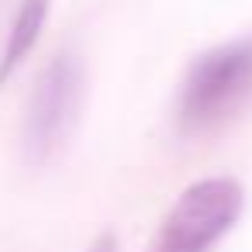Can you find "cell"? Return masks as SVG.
Instances as JSON below:
<instances>
[{
    "mask_svg": "<svg viewBox=\"0 0 252 252\" xmlns=\"http://www.w3.org/2000/svg\"><path fill=\"white\" fill-rule=\"evenodd\" d=\"M90 252H118V238H114V235H100V238L90 245Z\"/></svg>",
    "mask_w": 252,
    "mask_h": 252,
    "instance_id": "obj_5",
    "label": "cell"
},
{
    "mask_svg": "<svg viewBox=\"0 0 252 252\" xmlns=\"http://www.w3.org/2000/svg\"><path fill=\"white\" fill-rule=\"evenodd\" d=\"M252 94V38H238L204 52L180 90V128L207 131L221 125Z\"/></svg>",
    "mask_w": 252,
    "mask_h": 252,
    "instance_id": "obj_1",
    "label": "cell"
},
{
    "mask_svg": "<svg viewBox=\"0 0 252 252\" xmlns=\"http://www.w3.org/2000/svg\"><path fill=\"white\" fill-rule=\"evenodd\" d=\"M245 204L238 180L207 176L180 193L169 207L152 252H211V245L231 231Z\"/></svg>",
    "mask_w": 252,
    "mask_h": 252,
    "instance_id": "obj_2",
    "label": "cell"
},
{
    "mask_svg": "<svg viewBox=\"0 0 252 252\" xmlns=\"http://www.w3.org/2000/svg\"><path fill=\"white\" fill-rule=\"evenodd\" d=\"M83 107V66L76 56H56L32 90L25 114L28 162H49L73 135Z\"/></svg>",
    "mask_w": 252,
    "mask_h": 252,
    "instance_id": "obj_3",
    "label": "cell"
},
{
    "mask_svg": "<svg viewBox=\"0 0 252 252\" xmlns=\"http://www.w3.org/2000/svg\"><path fill=\"white\" fill-rule=\"evenodd\" d=\"M49 7H52V0H21L14 25L7 32L4 56H0V83H7L18 73V66L28 59V52L35 49V42L45 28V18H49Z\"/></svg>",
    "mask_w": 252,
    "mask_h": 252,
    "instance_id": "obj_4",
    "label": "cell"
}]
</instances>
